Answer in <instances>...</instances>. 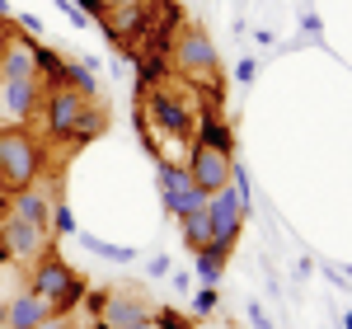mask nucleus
I'll return each mask as SVG.
<instances>
[{"label":"nucleus","mask_w":352,"mask_h":329,"mask_svg":"<svg viewBox=\"0 0 352 329\" xmlns=\"http://www.w3.org/2000/svg\"><path fill=\"white\" fill-rule=\"evenodd\" d=\"M85 287H89V282H85V277L76 273V268H71V264H66L52 245H47L38 259H33V264H28V292L47 301L52 320H66V315L85 301Z\"/></svg>","instance_id":"nucleus-1"},{"label":"nucleus","mask_w":352,"mask_h":329,"mask_svg":"<svg viewBox=\"0 0 352 329\" xmlns=\"http://www.w3.org/2000/svg\"><path fill=\"white\" fill-rule=\"evenodd\" d=\"M47 160V146H38V137L28 132V123H10L0 127V189L19 193L33 189Z\"/></svg>","instance_id":"nucleus-2"},{"label":"nucleus","mask_w":352,"mask_h":329,"mask_svg":"<svg viewBox=\"0 0 352 329\" xmlns=\"http://www.w3.org/2000/svg\"><path fill=\"white\" fill-rule=\"evenodd\" d=\"M169 66H174V76L184 85H221V56L212 47V38H207V28H197V24L179 28V38L169 47Z\"/></svg>","instance_id":"nucleus-3"},{"label":"nucleus","mask_w":352,"mask_h":329,"mask_svg":"<svg viewBox=\"0 0 352 329\" xmlns=\"http://www.w3.org/2000/svg\"><path fill=\"white\" fill-rule=\"evenodd\" d=\"M244 221H249V207L240 202V193L230 189H217L212 198H207V231H212V240L202 249H212L217 259H226L230 264V254H235V240H240Z\"/></svg>","instance_id":"nucleus-4"},{"label":"nucleus","mask_w":352,"mask_h":329,"mask_svg":"<svg viewBox=\"0 0 352 329\" xmlns=\"http://www.w3.org/2000/svg\"><path fill=\"white\" fill-rule=\"evenodd\" d=\"M136 104L146 109V118H155L160 132H169V137H179V141H192L197 99H184V94H174L169 85H155V89H141Z\"/></svg>","instance_id":"nucleus-5"},{"label":"nucleus","mask_w":352,"mask_h":329,"mask_svg":"<svg viewBox=\"0 0 352 329\" xmlns=\"http://www.w3.org/2000/svg\"><path fill=\"white\" fill-rule=\"evenodd\" d=\"M85 104H89V94H80L76 85H52V89H43V127H47V141L52 146H71L76 151V123H80Z\"/></svg>","instance_id":"nucleus-6"},{"label":"nucleus","mask_w":352,"mask_h":329,"mask_svg":"<svg viewBox=\"0 0 352 329\" xmlns=\"http://www.w3.org/2000/svg\"><path fill=\"white\" fill-rule=\"evenodd\" d=\"M188 174H192V189H202L207 198L217 189H226L230 184V169H235V156H226V151H212V146H197L192 141V151H188Z\"/></svg>","instance_id":"nucleus-7"},{"label":"nucleus","mask_w":352,"mask_h":329,"mask_svg":"<svg viewBox=\"0 0 352 329\" xmlns=\"http://www.w3.org/2000/svg\"><path fill=\"white\" fill-rule=\"evenodd\" d=\"M0 240H5V249H10V259H14V264H33L43 249L52 245V235H47L43 226L19 221V217H5V221H0Z\"/></svg>","instance_id":"nucleus-8"},{"label":"nucleus","mask_w":352,"mask_h":329,"mask_svg":"<svg viewBox=\"0 0 352 329\" xmlns=\"http://www.w3.org/2000/svg\"><path fill=\"white\" fill-rule=\"evenodd\" d=\"M43 104V81L28 76V81H0V109L10 123H28Z\"/></svg>","instance_id":"nucleus-9"},{"label":"nucleus","mask_w":352,"mask_h":329,"mask_svg":"<svg viewBox=\"0 0 352 329\" xmlns=\"http://www.w3.org/2000/svg\"><path fill=\"white\" fill-rule=\"evenodd\" d=\"M151 315V301L146 297H136V292H122V287H109V301L104 310L94 315V320H104L109 329H122V325H136V320H146Z\"/></svg>","instance_id":"nucleus-10"},{"label":"nucleus","mask_w":352,"mask_h":329,"mask_svg":"<svg viewBox=\"0 0 352 329\" xmlns=\"http://www.w3.org/2000/svg\"><path fill=\"white\" fill-rule=\"evenodd\" d=\"M192 141H197V146H212V151H226V156H235V127L221 118V109H197Z\"/></svg>","instance_id":"nucleus-11"},{"label":"nucleus","mask_w":352,"mask_h":329,"mask_svg":"<svg viewBox=\"0 0 352 329\" xmlns=\"http://www.w3.org/2000/svg\"><path fill=\"white\" fill-rule=\"evenodd\" d=\"M10 217H19V221H33V226H43L47 235H52V198L38 189H19V193H10Z\"/></svg>","instance_id":"nucleus-12"},{"label":"nucleus","mask_w":352,"mask_h":329,"mask_svg":"<svg viewBox=\"0 0 352 329\" xmlns=\"http://www.w3.org/2000/svg\"><path fill=\"white\" fill-rule=\"evenodd\" d=\"M47 325H52V310L33 292H19L10 301V310H5V329H47Z\"/></svg>","instance_id":"nucleus-13"},{"label":"nucleus","mask_w":352,"mask_h":329,"mask_svg":"<svg viewBox=\"0 0 352 329\" xmlns=\"http://www.w3.org/2000/svg\"><path fill=\"white\" fill-rule=\"evenodd\" d=\"M104 132H109V109H104V104H99V99H89V104H85V113H80V123H76V146H89V141H99L104 137Z\"/></svg>","instance_id":"nucleus-14"},{"label":"nucleus","mask_w":352,"mask_h":329,"mask_svg":"<svg viewBox=\"0 0 352 329\" xmlns=\"http://www.w3.org/2000/svg\"><path fill=\"white\" fill-rule=\"evenodd\" d=\"M76 240H80V249L99 254V259H109V264H136V249H132V245H113V240H99V235H89V231H80V226H76Z\"/></svg>","instance_id":"nucleus-15"},{"label":"nucleus","mask_w":352,"mask_h":329,"mask_svg":"<svg viewBox=\"0 0 352 329\" xmlns=\"http://www.w3.org/2000/svg\"><path fill=\"white\" fill-rule=\"evenodd\" d=\"M160 202H164V212L169 217H192V212H202L207 207V193L202 189H184V193H160Z\"/></svg>","instance_id":"nucleus-16"},{"label":"nucleus","mask_w":352,"mask_h":329,"mask_svg":"<svg viewBox=\"0 0 352 329\" xmlns=\"http://www.w3.org/2000/svg\"><path fill=\"white\" fill-rule=\"evenodd\" d=\"M192 273L202 277V287H217L221 277H226V259H217L212 249H197L192 254Z\"/></svg>","instance_id":"nucleus-17"},{"label":"nucleus","mask_w":352,"mask_h":329,"mask_svg":"<svg viewBox=\"0 0 352 329\" xmlns=\"http://www.w3.org/2000/svg\"><path fill=\"white\" fill-rule=\"evenodd\" d=\"M207 240H212V231H207V207H202V212L184 217V245H188L192 254H197V249L207 245Z\"/></svg>","instance_id":"nucleus-18"},{"label":"nucleus","mask_w":352,"mask_h":329,"mask_svg":"<svg viewBox=\"0 0 352 329\" xmlns=\"http://www.w3.org/2000/svg\"><path fill=\"white\" fill-rule=\"evenodd\" d=\"M151 320H155L160 329H197V325H192V315L174 310V306H155V310H151Z\"/></svg>","instance_id":"nucleus-19"},{"label":"nucleus","mask_w":352,"mask_h":329,"mask_svg":"<svg viewBox=\"0 0 352 329\" xmlns=\"http://www.w3.org/2000/svg\"><path fill=\"white\" fill-rule=\"evenodd\" d=\"M217 306H221L217 287H197V292H192V315H212Z\"/></svg>","instance_id":"nucleus-20"},{"label":"nucleus","mask_w":352,"mask_h":329,"mask_svg":"<svg viewBox=\"0 0 352 329\" xmlns=\"http://www.w3.org/2000/svg\"><path fill=\"white\" fill-rule=\"evenodd\" d=\"M52 235H76V217L66 202H52Z\"/></svg>","instance_id":"nucleus-21"},{"label":"nucleus","mask_w":352,"mask_h":329,"mask_svg":"<svg viewBox=\"0 0 352 329\" xmlns=\"http://www.w3.org/2000/svg\"><path fill=\"white\" fill-rule=\"evenodd\" d=\"M104 301H109V287H85V310H89V320L104 310Z\"/></svg>","instance_id":"nucleus-22"},{"label":"nucleus","mask_w":352,"mask_h":329,"mask_svg":"<svg viewBox=\"0 0 352 329\" xmlns=\"http://www.w3.org/2000/svg\"><path fill=\"white\" fill-rule=\"evenodd\" d=\"M254 76H258V61L254 56H240L235 61V85H254Z\"/></svg>","instance_id":"nucleus-23"},{"label":"nucleus","mask_w":352,"mask_h":329,"mask_svg":"<svg viewBox=\"0 0 352 329\" xmlns=\"http://www.w3.org/2000/svg\"><path fill=\"white\" fill-rule=\"evenodd\" d=\"M76 5H80V14H85V19H94V24H99V19L109 14V0H76Z\"/></svg>","instance_id":"nucleus-24"},{"label":"nucleus","mask_w":352,"mask_h":329,"mask_svg":"<svg viewBox=\"0 0 352 329\" xmlns=\"http://www.w3.org/2000/svg\"><path fill=\"white\" fill-rule=\"evenodd\" d=\"M249 325H254V329H272L268 310H263V306H258V301H249Z\"/></svg>","instance_id":"nucleus-25"},{"label":"nucleus","mask_w":352,"mask_h":329,"mask_svg":"<svg viewBox=\"0 0 352 329\" xmlns=\"http://www.w3.org/2000/svg\"><path fill=\"white\" fill-rule=\"evenodd\" d=\"M146 277H151V282H155V277H169V259H164V254H155V259L146 264Z\"/></svg>","instance_id":"nucleus-26"},{"label":"nucleus","mask_w":352,"mask_h":329,"mask_svg":"<svg viewBox=\"0 0 352 329\" xmlns=\"http://www.w3.org/2000/svg\"><path fill=\"white\" fill-rule=\"evenodd\" d=\"M300 28H305L310 38H320V14H315V10H305V19H300Z\"/></svg>","instance_id":"nucleus-27"},{"label":"nucleus","mask_w":352,"mask_h":329,"mask_svg":"<svg viewBox=\"0 0 352 329\" xmlns=\"http://www.w3.org/2000/svg\"><path fill=\"white\" fill-rule=\"evenodd\" d=\"M169 277H174V287H179V292H192V277L188 273H174V268H169Z\"/></svg>","instance_id":"nucleus-28"},{"label":"nucleus","mask_w":352,"mask_h":329,"mask_svg":"<svg viewBox=\"0 0 352 329\" xmlns=\"http://www.w3.org/2000/svg\"><path fill=\"white\" fill-rule=\"evenodd\" d=\"M122 329H160V325H155V320L146 315V320H136V325H122Z\"/></svg>","instance_id":"nucleus-29"},{"label":"nucleus","mask_w":352,"mask_h":329,"mask_svg":"<svg viewBox=\"0 0 352 329\" xmlns=\"http://www.w3.org/2000/svg\"><path fill=\"white\" fill-rule=\"evenodd\" d=\"M5 217H10V193L0 189V221H5Z\"/></svg>","instance_id":"nucleus-30"},{"label":"nucleus","mask_w":352,"mask_h":329,"mask_svg":"<svg viewBox=\"0 0 352 329\" xmlns=\"http://www.w3.org/2000/svg\"><path fill=\"white\" fill-rule=\"evenodd\" d=\"M0 19H14V10H10V0H0Z\"/></svg>","instance_id":"nucleus-31"},{"label":"nucleus","mask_w":352,"mask_h":329,"mask_svg":"<svg viewBox=\"0 0 352 329\" xmlns=\"http://www.w3.org/2000/svg\"><path fill=\"white\" fill-rule=\"evenodd\" d=\"M0 264H10V249H5V240H0Z\"/></svg>","instance_id":"nucleus-32"},{"label":"nucleus","mask_w":352,"mask_h":329,"mask_svg":"<svg viewBox=\"0 0 352 329\" xmlns=\"http://www.w3.org/2000/svg\"><path fill=\"white\" fill-rule=\"evenodd\" d=\"M5 310H10V306H5V301H0V329H5Z\"/></svg>","instance_id":"nucleus-33"},{"label":"nucleus","mask_w":352,"mask_h":329,"mask_svg":"<svg viewBox=\"0 0 352 329\" xmlns=\"http://www.w3.org/2000/svg\"><path fill=\"white\" fill-rule=\"evenodd\" d=\"M89 329H109V325H104V320H89Z\"/></svg>","instance_id":"nucleus-34"},{"label":"nucleus","mask_w":352,"mask_h":329,"mask_svg":"<svg viewBox=\"0 0 352 329\" xmlns=\"http://www.w3.org/2000/svg\"><path fill=\"white\" fill-rule=\"evenodd\" d=\"M343 329H352V310H348V315H343Z\"/></svg>","instance_id":"nucleus-35"},{"label":"nucleus","mask_w":352,"mask_h":329,"mask_svg":"<svg viewBox=\"0 0 352 329\" xmlns=\"http://www.w3.org/2000/svg\"><path fill=\"white\" fill-rule=\"evenodd\" d=\"M343 277H352V268H343Z\"/></svg>","instance_id":"nucleus-36"}]
</instances>
